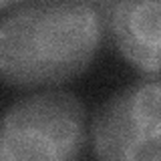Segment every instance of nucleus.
Masks as SVG:
<instances>
[{
	"label": "nucleus",
	"instance_id": "39448f33",
	"mask_svg": "<svg viewBox=\"0 0 161 161\" xmlns=\"http://www.w3.org/2000/svg\"><path fill=\"white\" fill-rule=\"evenodd\" d=\"M24 0H0V8H8V6H14V4H20Z\"/></svg>",
	"mask_w": 161,
	"mask_h": 161
},
{
	"label": "nucleus",
	"instance_id": "f03ea898",
	"mask_svg": "<svg viewBox=\"0 0 161 161\" xmlns=\"http://www.w3.org/2000/svg\"><path fill=\"white\" fill-rule=\"evenodd\" d=\"M85 143L87 113L73 93L32 95L12 105L0 119V161L75 159Z\"/></svg>",
	"mask_w": 161,
	"mask_h": 161
},
{
	"label": "nucleus",
	"instance_id": "f257e3e1",
	"mask_svg": "<svg viewBox=\"0 0 161 161\" xmlns=\"http://www.w3.org/2000/svg\"><path fill=\"white\" fill-rule=\"evenodd\" d=\"M89 0H28L0 20V80L57 85L80 75L103 40Z\"/></svg>",
	"mask_w": 161,
	"mask_h": 161
},
{
	"label": "nucleus",
	"instance_id": "7ed1b4c3",
	"mask_svg": "<svg viewBox=\"0 0 161 161\" xmlns=\"http://www.w3.org/2000/svg\"><path fill=\"white\" fill-rule=\"evenodd\" d=\"M159 99L157 77L139 80L111 97L93 119V153L105 161H157Z\"/></svg>",
	"mask_w": 161,
	"mask_h": 161
},
{
	"label": "nucleus",
	"instance_id": "20e7f679",
	"mask_svg": "<svg viewBox=\"0 0 161 161\" xmlns=\"http://www.w3.org/2000/svg\"><path fill=\"white\" fill-rule=\"evenodd\" d=\"M89 4L123 58L141 73L157 77L161 0H89Z\"/></svg>",
	"mask_w": 161,
	"mask_h": 161
}]
</instances>
